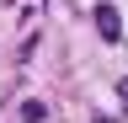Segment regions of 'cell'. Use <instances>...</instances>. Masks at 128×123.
<instances>
[{"instance_id": "1", "label": "cell", "mask_w": 128, "mask_h": 123, "mask_svg": "<svg viewBox=\"0 0 128 123\" xmlns=\"http://www.w3.org/2000/svg\"><path fill=\"white\" fill-rule=\"evenodd\" d=\"M96 27H102V38H107V43H118V38H123V22H118V6H96Z\"/></svg>"}, {"instance_id": "2", "label": "cell", "mask_w": 128, "mask_h": 123, "mask_svg": "<svg viewBox=\"0 0 128 123\" xmlns=\"http://www.w3.org/2000/svg\"><path fill=\"white\" fill-rule=\"evenodd\" d=\"M43 118H48L43 102H27V107H22V123H43Z\"/></svg>"}, {"instance_id": "3", "label": "cell", "mask_w": 128, "mask_h": 123, "mask_svg": "<svg viewBox=\"0 0 128 123\" xmlns=\"http://www.w3.org/2000/svg\"><path fill=\"white\" fill-rule=\"evenodd\" d=\"M123 107H128V86H123Z\"/></svg>"}]
</instances>
